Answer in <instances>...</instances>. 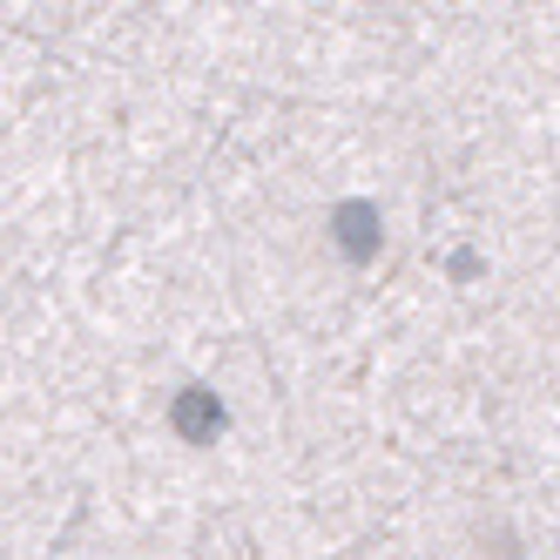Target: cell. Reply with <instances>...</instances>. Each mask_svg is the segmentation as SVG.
I'll return each mask as SVG.
<instances>
[{
	"instance_id": "cell-1",
	"label": "cell",
	"mask_w": 560,
	"mask_h": 560,
	"mask_svg": "<svg viewBox=\"0 0 560 560\" xmlns=\"http://www.w3.org/2000/svg\"><path fill=\"white\" fill-rule=\"evenodd\" d=\"M331 230H338V250L351 257V264H365V257H378V203H358V196H351V203H338L331 210Z\"/></svg>"
},
{
	"instance_id": "cell-2",
	"label": "cell",
	"mask_w": 560,
	"mask_h": 560,
	"mask_svg": "<svg viewBox=\"0 0 560 560\" xmlns=\"http://www.w3.org/2000/svg\"><path fill=\"white\" fill-rule=\"evenodd\" d=\"M170 425L189 439V446H210V439L223 432V406H217V392H203V385L176 392V406H170Z\"/></svg>"
}]
</instances>
